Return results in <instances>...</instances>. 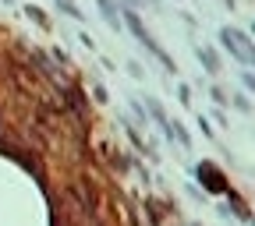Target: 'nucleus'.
I'll return each instance as SVG.
<instances>
[{
	"instance_id": "4",
	"label": "nucleus",
	"mask_w": 255,
	"mask_h": 226,
	"mask_svg": "<svg viewBox=\"0 0 255 226\" xmlns=\"http://www.w3.org/2000/svg\"><path fill=\"white\" fill-rule=\"evenodd\" d=\"M25 14H28V18H32V21H36V25H39V28H50V18H46V14H43V11H39V7H32V4H28V7H25Z\"/></svg>"
},
{
	"instance_id": "3",
	"label": "nucleus",
	"mask_w": 255,
	"mask_h": 226,
	"mask_svg": "<svg viewBox=\"0 0 255 226\" xmlns=\"http://www.w3.org/2000/svg\"><path fill=\"white\" fill-rule=\"evenodd\" d=\"M199 60L206 64V71H209V75H216V71H220V60H216V53H213L209 46H202V50H199Z\"/></svg>"
},
{
	"instance_id": "5",
	"label": "nucleus",
	"mask_w": 255,
	"mask_h": 226,
	"mask_svg": "<svg viewBox=\"0 0 255 226\" xmlns=\"http://www.w3.org/2000/svg\"><path fill=\"white\" fill-rule=\"evenodd\" d=\"M57 7H60V11H64V14H71V18H75V21H82V11H78V7H75V0H57Z\"/></svg>"
},
{
	"instance_id": "2",
	"label": "nucleus",
	"mask_w": 255,
	"mask_h": 226,
	"mask_svg": "<svg viewBox=\"0 0 255 226\" xmlns=\"http://www.w3.org/2000/svg\"><path fill=\"white\" fill-rule=\"evenodd\" d=\"M96 4H100L103 18L110 21V28H121V14H117V7H114V0H96Z\"/></svg>"
},
{
	"instance_id": "1",
	"label": "nucleus",
	"mask_w": 255,
	"mask_h": 226,
	"mask_svg": "<svg viewBox=\"0 0 255 226\" xmlns=\"http://www.w3.org/2000/svg\"><path fill=\"white\" fill-rule=\"evenodd\" d=\"M220 43L227 46L231 57H238L241 64H252V43H248L245 32H238V28H220Z\"/></svg>"
}]
</instances>
